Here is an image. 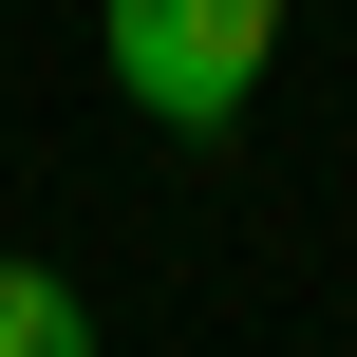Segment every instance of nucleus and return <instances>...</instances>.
Masks as SVG:
<instances>
[{
	"label": "nucleus",
	"instance_id": "obj_1",
	"mask_svg": "<svg viewBox=\"0 0 357 357\" xmlns=\"http://www.w3.org/2000/svg\"><path fill=\"white\" fill-rule=\"evenodd\" d=\"M94 56L151 132H245V94L282 75V0H94Z\"/></svg>",
	"mask_w": 357,
	"mask_h": 357
},
{
	"label": "nucleus",
	"instance_id": "obj_2",
	"mask_svg": "<svg viewBox=\"0 0 357 357\" xmlns=\"http://www.w3.org/2000/svg\"><path fill=\"white\" fill-rule=\"evenodd\" d=\"M0 357H94V301L56 264H0Z\"/></svg>",
	"mask_w": 357,
	"mask_h": 357
}]
</instances>
